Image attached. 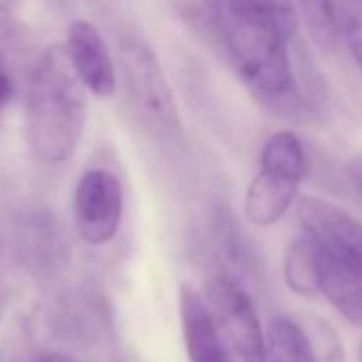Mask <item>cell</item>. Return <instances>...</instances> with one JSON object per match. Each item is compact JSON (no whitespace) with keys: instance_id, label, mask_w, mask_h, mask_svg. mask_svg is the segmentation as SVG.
Wrapping results in <instances>:
<instances>
[{"instance_id":"obj_1","label":"cell","mask_w":362,"mask_h":362,"mask_svg":"<svg viewBox=\"0 0 362 362\" xmlns=\"http://www.w3.org/2000/svg\"><path fill=\"white\" fill-rule=\"evenodd\" d=\"M218 33L241 81L281 115L300 117V94L288 39L292 33L262 0H222Z\"/></svg>"},{"instance_id":"obj_2","label":"cell","mask_w":362,"mask_h":362,"mask_svg":"<svg viewBox=\"0 0 362 362\" xmlns=\"http://www.w3.org/2000/svg\"><path fill=\"white\" fill-rule=\"evenodd\" d=\"M83 86L66 54L52 47L39 54L26 75V134L37 158L64 162L73 156L86 126Z\"/></svg>"},{"instance_id":"obj_3","label":"cell","mask_w":362,"mask_h":362,"mask_svg":"<svg viewBox=\"0 0 362 362\" xmlns=\"http://www.w3.org/2000/svg\"><path fill=\"white\" fill-rule=\"evenodd\" d=\"M307 156L300 139L292 130L269 136L260 153V168L245 194V216L256 226H271L296 201L305 177Z\"/></svg>"},{"instance_id":"obj_4","label":"cell","mask_w":362,"mask_h":362,"mask_svg":"<svg viewBox=\"0 0 362 362\" xmlns=\"http://www.w3.org/2000/svg\"><path fill=\"white\" fill-rule=\"evenodd\" d=\"M119 62L126 96L139 122L158 139H179L181 117L151 47L139 37H128L119 45Z\"/></svg>"},{"instance_id":"obj_5","label":"cell","mask_w":362,"mask_h":362,"mask_svg":"<svg viewBox=\"0 0 362 362\" xmlns=\"http://www.w3.org/2000/svg\"><path fill=\"white\" fill-rule=\"evenodd\" d=\"M207 305L216 322L224 362H267V337L250 294L228 273L209 279Z\"/></svg>"},{"instance_id":"obj_6","label":"cell","mask_w":362,"mask_h":362,"mask_svg":"<svg viewBox=\"0 0 362 362\" xmlns=\"http://www.w3.org/2000/svg\"><path fill=\"white\" fill-rule=\"evenodd\" d=\"M303 237L328 258L362 273V224L320 197H303L296 203Z\"/></svg>"},{"instance_id":"obj_7","label":"cell","mask_w":362,"mask_h":362,"mask_svg":"<svg viewBox=\"0 0 362 362\" xmlns=\"http://www.w3.org/2000/svg\"><path fill=\"white\" fill-rule=\"evenodd\" d=\"M122 209V186L113 173L105 168H92L79 179L73 199V211L77 233L86 243H109L119 228Z\"/></svg>"},{"instance_id":"obj_8","label":"cell","mask_w":362,"mask_h":362,"mask_svg":"<svg viewBox=\"0 0 362 362\" xmlns=\"http://www.w3.org/2000/svg\"><path fill=\"white\" fill-rule=\"evenodd\" d=\"M66 58L79 83L92 94L107 98L117 88L113 58L98 33L88 20H75L66 33Z\"/></svg>"},{"instance_id":"obj_9","label":"cell","mask_w":362,"mask_h":362,"mask_svg":"<svg viewBox=\"0 0 362 362\" xmlns=\"http://www.w3.org/2000/svg\"><path fill=\"white\" fill-rule=\"evenodd\" d=\"M267 362H343L337 337L328 330L324 345L315 343L307 330L290 320L277 317L267 332Z\"/></svg>"},{"instance_id":"obj_10","label":"cell","mask_w":362,"mask_h":362,"mask_svg":"<svg viewBox=\"0 0 362 362\" xmlns=\"http://www.w3.org/2000/svg\"><path fill=\"white\" fill-rule=\"evenodd\" d=\"M311 254L317 296L326 298L347 322L362 326V273L328 258L313 245Z\"/></svg>"},{"instance_id":"obj_11","label":"cell","mask_w":362,"mask_h":362,"mask_svg":"<svg viewBox=\"0 0 362 362\" xmlns=\"http://www.w3.org/2000/svg\"><path fill=\"white\" fill-rule=\"evenodd\" d=\"M181 332L190 362H224L216 322L207 300L192 288L181 286L179 294Z\"/></svg>"},{"instance_id":"obj_12","label":"cell","mask_w":362,"mask_h":362,"mask_svg":"<svg viewBox=\"0 0 362 362\" xmlns=\"http://www.w3.org/2000/svg\"><path fill=\"white\" fill-rule=\"evenodd\" d=\"M37 39L26 24H22L3 3H0V71L13 77V73H24L37 62Z\"/></svg>"},{"instance_id":"obj_13","label":"cell","mask_w":362,"mask_h":362,"mask_svg":"<svg viewBox=\"0 0 362 362\" xmlns=\"http://www.w3.org/2000/svg\"><path fill=\"white\" fill-rule=\"evenodd\" d=\"M284 275L288 281V288L298 294V296H307L313 298L317 296V288H315V269H313V254H311V245L309 241L300 235L286 254V262H284Z\"/></svg>"},{"instance_id":"obj_14","label":"cell","mask_w":362,"mask_h":362,"mask_svg":"<svg viewBox=\"0 0 362 362\" xmlns=\"http://www.w3.org/2000/svg\"><path fill=\"white\" fill-rule=\"evenodd\" d=\"M334 33L362 73V0H332Z\"/></svg>"},{"instance_id":"obj_15","label":"cell","mask_w":362,"mask_h":362,"mask_svg":"<svg viewBox=\"0 0 362 362\" xmlns=\"http://www.w3.org/2000/svg\"><path fill=\"white\" fill-rule=\"evenodd\" d=\"M296 13L303 16L311 37L322 47H330L337 41L334 20H332V0H292Z\"/></svg>"},{"instance_id":"obj_16","label":"cell","mask_w":362,"mask_h":362,"mask_svg":"<svg viewBox=\"0 0 362 362\" xmlns=\"http://www.w3.org/2000/svg\"><path fill=\"white\" fill-rule=\"evenodd\" d=\"M177 18L199 35L218 30L222 0H168Z\"/></svg>"},{"instance_id":"obj_17","label":"cell","mask_w":362,"mask_h":362,"mask_svg":"<svg viewBox=\"0 0 362 362\" xmlns=\"http://www.w3.org/2000/svg\"><path fill=\"white\" fill-rule=\"evenodd\" d=\"M345 175L349 179L351 188L362 197V153H356L345 164Z\"/></svg>"},{"instance_id":"obj_18","label":"cell","mask_w":362,"mask_h":362,"mask_svg":"<svg viewBox=\"0 0 362 362\" xmlns=\"http://www.w3.org/2000/svg\"><path fill=\"white\" fill-rule=\"evenodd\" d=\"M11 94H13V77L5 71H0V111L5 109Z\"/></svg>"},{"instance_id":"obj_19","label":"cell","mask_w":362,"mask_h":362,"mask_svg":"<svg viewBox=\"0 0 362 362\" xmlns=\"http://www.w3.org/2000/svg\"><path fill=\"white\" fill-rule=\"evenodd\" d=\"M33 362H79L77 358L69 356V354H60V351H52V354H43L39 358H35Z\"/></svg>"},{"instance_id":"obj_20","label":"cell","mask_w":362,"mask_h":362,"mask_svg":"<svg viewBox=\"0 0 362 362\" xmlns=\"http://www.w3.org/2000/svg\"><path fill=\"white\" fill-rule=\"evenodd\" d=\"M356 362H362V345L358 347V354H356Z\"/></svg>"}]
</instances>
